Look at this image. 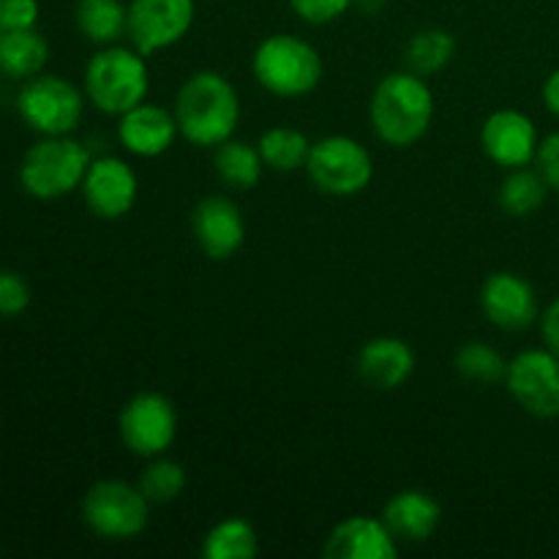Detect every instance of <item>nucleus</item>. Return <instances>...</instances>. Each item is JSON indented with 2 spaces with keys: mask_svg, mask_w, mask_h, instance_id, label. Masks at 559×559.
Instances as JSON below:
<instances>
[{
  "mask_svg": "<svg viewBox=\"0 0 559 559\" xmlns=\"http://www.w3.org/2000/svg\"><path fill=\"white\" fill-rule=\"evenodd\" d=\"M369 118L377 140L385 145L396 151L418 145L435 120V91L415 71H391L371 93Z\"/></svg>",
  "mask_w": 559,
  "mask_h": 559,
  "instance_id": "1",
  "label": "nucleus"
},
{
  "mask_svg": "<svg viewBox=\"0 0 559 559\" xmlns=\"http://www.w3.org/2000/svg\"><path fill=\"white\" fill-rule=\"evenodd\" d=\"M180 136L197 147H218L233 140L240 123V96L218 71H194L175 96Z\"/></svg>",
  "mask_w": 559,
  "mask_h": 559,
  "instance_id": "2",
  "label": "nucleus"
},
{
  "mask_svg": "<svg viewBox=\"0 0 559 559\" xmlns=\"http://www.w3.org/2000/svg\"><path fill=\"white\" fill-rule=\"evenodd\" d=\"M82 91L98 112L120 118L136 104L147 102V93H151L147 58L140 49L120 47V44L98 47V52H93L85 66Z\"/></svg>",
  "mask_w": 559,
  "mask_h": 559,
  "instance_id": "3",
  "label": "nucleus"
},
{
  "mask_svg": "<svg viewBox=\"0 0 559 559\" xmlns=\"http://www.w3.org/2000/svg\"><path fill=\"white\" fill-rule=\"evenodd\" d=\"M251 74L271 96L300 98L320 87L325 63L314 44L306 38L295 33H273L257 44L251 55Z\"/></svg>",
  "mask_w": 559,
  "mask_h": 559,
  "instance_id": "4",
  "label": "nucleus"
},
{
  "mask_svg": "<svg viewBox=\"0 0 559 559\" xmlns=\"http://www.w3.org/2000/svg\"><path fill=\"white\" fill-rule=\"evenodd\" d=\"M91 162V151L71 134L38 136L22 156L16 180L33 200H63L80 191Z\"/></svg>",
  "mask_w": 559,
  "mask_h": 559,
  "instance_id": "5",
  "label": "nucleus"
},
{
  "mask_svg": "<svg viewBox=\"0 0 559 559\" xmlns=\"http://www.w3.org/2000/svg\"><path fill=\"white\" fill-rule=\"evenodd\" d=\"M87 96L82 87L58 74H36L16 93V115L38 136L74 134L85 115Z\"/></svg>",
  "mask_w": 559,
  "mask_h": 559,
  "instance_id": "6",
  "label": "nucleus"
},
{
  "mask_svg": "<svg viewBox=\"0 0 559 559\" xmlns=\"http://www.w3.org/2000/svg\"><path fill=\"white\" fill-rule=\"evenodd\" d=\"M82 522L102 540H134L151 524V502L140 486L98 480L82 497Z\"/></svg>",
  "mask_w": 559,
  "mask_h": 559,
  "instance_id": "7",
  "label": "nucleus"
},
{
  "mask_svg": "<svg viewBox=\"0 0 559 559\" xmlns=\"http://www.w3.org/2000/svg\"><path fill=\"white\" fill-rule=\"evenodd\" d=\"M306 175L322 194L355 197L369 189L374 178V158L355 136L331 134L311 142Z\"/></svg>",
  "mask_w": 559,
  "mask_h": 559,
  "instance_id": "8",
  "label": "nucleus"
},
{
  "mask_svg": "<svg viewBox=\"0 0 559 559\" xmlns=\"http://www.w3.org/2000/svg\"><path fill=\"white\" fill-rule=\"evenodd\" d=\"M118 435L134 456H164L178 437V409L164 393H136L120 409Z\"/></svg>",
  "mask_w": 559,
  "mask_h": 559,
  "instance_id": "9",
  "label": "nucleus"
},
{
  "mask_svg": "<svg viewBox=\"0 0 559 559\" xmlns=\"http://www.w3.org/2000/svg\"><path fill=\"white\" fill-rule=\"evenodd\" d=\"M506 388L533 418H559V358L549 347L524 349L508 360Z\"/></svg>",
  "mask_w": 559,
  "mask_h": 559,
  "instance_id": "10",
  "label": "nucleus"
},
{
  "mask_svg": "<svg viewBox=\"0 0 559 559\" xmlns=\"http://www.w3.org/2000/svg\"><path fill=\"white\" fill-rule=\"evenodd\" d=\"M197 16L194 0H131L129 41L145 58L183 41Z\"/></svg>",
  "mask_w": 559,
  "mask_h": 559,
  "instance_id": "11",
  "label": "nucleus"
},
{
  "mask_svg": "<svg viewBox=\"0 0 559 559\" xmlns=\"http://www.w3.org/2000/svg\"><path fill=\"white\" fill-rule=\"evenodd\" d=\"M80 191L93 216L104 222H118L134 211L136 197H140V178L126 158L98 156L87 167Z\"/></svg>",
  "mask_w": 559,
  "mask_h": 559,
  "instance_id": "12",
  "label": "nucleus"
},
{
  "mask_svg": "<svg viewBox=\"0 0 559 559\" xmlns=\"http://www.w3.org/2000/svg\"><path fill=\"white\" fill-rule=\"evenodd\" d=\"M480 147L497 167H530L540 147L538 126L522 109H497L480 126Z\"/></svg>",
  "mask_w": 559,
  "mask_h": 559,
  "instance_id": "13",
  "label": "nucleus"
},
{
  "mask_svg": "<svg viewBox=\"0 0 559 559\" xmlns=\"http://www.w3.org/2000/svg\"><path fill=\"white\" fill-rule=\"evenodd\" d=\"M480 311L500 331H527L540 317L533 284L511 271L491 273L480 287Z\"/></svg>",
  "mask_w": 559,
  "mask_h": 559,
  "instance_id": "14",
  "label": "nucleus"
},
{
  "mask_svg": "<svg viewBox=\"0 0 559 559\" xmlns=\"http://www.w3.org/2000/svg\"><path fill=\"white\" fill-rule=\"evenodd\" d=\"M191 233L207 260H229L246 240V218L229 197L211 194L197 202Z\"/></svg>",
  "mask_w": 559,
  "mask_h": 559,
  "instance_id": "15",
  "label": "nucleus"
},
{
  "mask_svg": "<svg viewBox=\"0 0 559 559\" xmlns=\"http://www.w3.org/2000/svg\"><path fill=\"white\" fill-rule=\"evenodd\" d=\"M180 136L173 109L162 104L142 102L118 118V142L126 153L136 158H158Z\"/></svg>",
  "mask_w": 559,
  "mask_h": 559,
  "instance_id": "16",
  "label": "nucleus"
},
{
  "mask_svg": "<svg viewBox=\"0 0 559 559\" xmlns=\"http://www.w3.org/2000/svg\"><path fill=\"white\" fill-rule=\"evenodd\" d=\"M322 555L328 559H396L399 538L382 516H349L331 530Z\"/></svg>",
  "mask_w": 559,
  "mask_h": 559,
  "instance_id": "17",
  "label": "nucleus"
},
{
  "mask_svg": "<svg viewBox=\"0 0 559 559\" xmlns=\"http://www.w3.org/2000/svg\"><path fill=\"white\" fill-rule=\"evenodd\" d=\"M358 377L374 391H399L415 374V349L404 338L377 336L358 353Z\"/></svg>",
  "mask_w": 559,
  "mask_h": 559,
  "instance_id": "18",
  "label": "nucleus"
},
{
  "mask_svg": "<svg viewBox=\"0 0 559 559\" xmlns=\"http://www.w3.org/2000/svg\"><path fill=\"white\" fill-rule=\"evenodd\" d=\"M382 522L391 527L399 544H424L440 527L442 508L429 491L404 489L382 506Z\"/></svg>",
  "mask_w": 559,
  "mask_h": 559,
  "instance_id": "19",
  "label": "nucleus"
},
{
  "mask_svg": "<svg viewBox=\"0 0 559 559\" xmlns=\"http://www.w3.org/2000/svg\"><path fill=\"white\" fill-rule=\"evenodd\" d=\"M49 60V41L38 27L0 31V74L11 80H31L41 74Z\"/></svg>",
  "mask_w": 559,
  "mask_h": 559,
  "instance_id": "20",
  "label": "nucleus"
},
{
  "mask_svg": "<svg viewBox=\"0 0 559 559\" xmlns=\"http://www.w3.org/2000/svg\"><path fill=\"white\" fill-rule=\"evenodd\" d=\"M74 25L87 41L109 47L129 33V5L123 0H76Z\"/></svg>",
  "mask_w": 559,
  "mask_h": 559,
  "instance_id": "21",
  "label": "nucleus"
},
{
  "mask_svg": "<svg viewBox=\"0 0 559 559\" xmlns=\"http://www.w3.org/2000/svg\"><path fill=\"white\" fill-rule=\"evenodd\" d=\"M213 169H216L218 180L235 191L254 189L265 173V162L260 156V147L251 145L246 140H227L216 147L213 156Z\"/></svg>",
  "mask_w": 559,
  "mask_h": 559,
  "instance_id": "22",
  "label": "nucleus"
},
{
  "mask_svg": "<svg viewBox=\"0 0 559 559\" xmlns=\"http://www.w3.org/2000/svg\"><path fill=\"white\" fill-rule=\"evenodd\" d=\"M260 551V535L254 524L240 516L222 519L202 538L205 559H251Z\"/></svg>",
  "mask_w": 559,
  "mask_h": 559,
  "instance_id": "23",
  "label": "nucleus"
},
{
  "mask_svg": "<svg viewBox=\"0 0 559 559\" xmlns=\"http://www.w3.org/2000/svg\"><path fill=\"white\" fill-rule=\"evenodd\" d=\"M257 147H260V156L267 169H273V173H298V169H306L311 142L300 129L273 126V129L262 131Z\"/></svg>",
  "mask_w": 559,
  "mask_h": 559,
  "instance_id": "24",
  "label": "nucleus"
},
{
  "mask_svg": "<svg viewBox=\"0 0 559 559\" xmlns=\"http://www.w3.org/2000/svg\"><path fill=\"white\" fill-rule=\"evenodd\" d=\"M549 183L544 180V175L538 169L519 167L508 169L506 180L500 183V207L508 213V216L527 218L533 213H538L544 207L546 197H549Z\"/></svg>",
  "mask_w": 559,
  "mask_h": 559,
  "instance_id": "25",
  "label": "nucleus"
},
{
  "mask_svg": "<svg viewBox=\"0 0 559 559\" xmlns=\"http://www.w3.org/2000/svg\"><path fill=\"white\" fill-rule=\"evenodd\" d=\"M456 55V36L445 27H424L404 47L407 69L420 76H431L445 69Z\"/></svg>",
  "mask_w": 559,
  "mask_h": 559,
  "instance_id": "26",
  "label": "nucleus"
},
{
  "mask_svg": "<svg viewBox=\"0 0 559 559\" xmlns=\"http://www.w3.org/2000/svg\"><path fill=\"white\" fill-rule=\"evenodd\" d=\"M186 484H189V475H186L183 464L167 456L147 459L145 469H142L140 480H136V486H140V491L147 497L151 506H169V502H175L186 491Z\"/></svg>",
  "mask_w": 559,
  "mask_h": 559,
  "instance_id": "27",
  "label": "nucleus"
},
{
  "mask_svg": "<svg viewBox=\"0 0 559 559\" xmlns=\"http://www.w3.org/2000/svg\"><path fill=\"white\" fill-rule=\"evenodd\" d=\"M453 369L469 382L478 385H495V382H506L508 360L497 347L486 342H467L456 349L453 355Z\"/></svg>",
  "mask_w": 559,
  "mask_h": 559,
  "instance_id": "28",
  "label": "nucleus"
},
{
  "mask_svg": "<svg viewBox=\"0 0 559 559\" xmlns=\"http://www.w3.org/2000/svg\"><path fill=\"white\" fill-rule=\"evenodd\" d=\"M31 306V287L16 271L0 267V317H20Z\"/></svg>",
  "mask_w": 559,
  "mask_h": 559,
  "instance_id": "29",
  "label": "nucleus"
},
{
  "mask_svg": "<svg viewBox=\"0 0 559 559\" xmlns=\"http://www.w3.org/2000/svg\"><path fill=\"white\" fill-rule=\"evenodd\" d=\"M355 0H289V9L309 25H331V22L342 20Z\"/></svg>",
  "mask_w": 559,
  "mask_h": 559,
  "instance_id": "30",
  "label": "nucleus"
},
{
  "mask_svg": "<svg viewBox=\"0 0 559 559\" xmlns=\"http://www.w3.org/2000/svg\"><path fill=\"white\" fill-rule=\"evenodd\" d=\"M38 0H0V31H27L38 25Z\"/></svg>",
  "mask_w": 559,
  "mask_h": 559,
  "instance_id": "31",
  "label": "nucleus"
},
{
  "mask_svg": "<svg viewBox=\"0 0 559 559\" xmlns=\"http://www.w3.org/2000/svg\"><path fill=\"white\" fill-rule=\"evenodd\" d=\"M535 169L544 175L549 189L559 194V131L549 134L546 140H540L538 156H535Z\"/></svg>",
  "mask_w": 559,
  "mask_h": 559,
  "instance_id": "32",
  "label": "nucleus"
},
{
  "mask_svg": "<svg viewBox=\"0 0 559 559\" xmlns=\"http://www.w3.org/2000/svg\"><path fill=\"white\" fill-rule=\"evenodd\" d=\"M540 333H544L546 347L559 358V298L546 306L544 317H540Z\"/></svg>",
  "mask_w": 559,
  "mask_h": 559,
  "instance_id": "33",
  "label": "nucleus"
},
{
  "mask_svg": "<svg viewBox=\"0 0 559 559\" xmlns=\"http://www.w3.org/2000/svg\"><path fill=\"white\" fill-rule=\"evenodd\" d=\"M544 104L551 115L559 120V69L551 71L544 82Z\"/></svg>",
  "mask_w": 559,
  "mask_h": 559,
  "instance_id": "34",
  "label": "nucleus"
},
{
  "mask_svg": "<svg viewBox=\"0 0 559 559\" xmlns=\"http://www.w3.org/2000/svg\"><path fill=\"white\" fill-rule=\"evenodd\" d=\"M382 3H385V0H355V5H360V9L369 11V14H377V11L382 9Z\"/></svg>",
  "mask_w": 559,
  "mask_h": 559,
  "instance_id": "35",
  "label": "nucleus"
}]
</instances>
